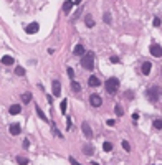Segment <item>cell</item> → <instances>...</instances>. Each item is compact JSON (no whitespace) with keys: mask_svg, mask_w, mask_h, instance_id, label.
Instances as JSON below:
<instances>
[{"mask_svg":"<svg viewBox=\"0 0 162 165\" xmlns=\"http://www.w3.org/2000/svg\"><path fill=\"white\" fill-rule=\"evenodd\" d=\"M161 96H162V88L161 86H152V88H149L146 91V98L149 99L151 103H157Z\"/></svg>","mask_w":162,"mask_h":165,"instance_id":"obj_1","label":"cell"},{"mask_svg":"<svg viewBox=\"0 0 162 165\" xmlns=\"http://www.w3.org/2000/svg\"><path fill=\"white\" fill-rule=\"evenodd\" d=\"M81 66L88 69V71H91L93 68H94V55L91 51H88L86 55H83L81 56Z\"/></svg>","mask_w":162,"mask_h":165,"instance_id":"obj_2","label":"cell"},{"mask_svg":"<svg viewBox=\"0 0 162 165\" xmlns=\"http://www.w3.org/2000/svg\"><path fill=\"white\" fill-rule=\"evenodd\" d=\"M117 89H119V79H117L116 76H111L106 81V91L109 94H116Z\"/></svg>","mask_w":162,"mask_h":165,"instance_id":"obj_3","label":"cell"},{"mask_svg":"<svg viewBox=\"0 0 162 165\" xmlns=\"http://www.w3.org/2000/svg\"><path fill=\"white\" fill-rule=\"evenodd\" d=\"M151 55L156 58H161L162 56V46L161 45H157V43H152L151 45Z\"/></svg>","mask_w":162,"mask_h":165,"instance_id":"obj_4","label":"cell"},{"mask_svg":"<svg viewBox=\"0 0 162 165\" xmlns=\"http://www.w3.org/2000/svg\"><path fill=\"white\" fill-rule=\"evenodd\" d=\"M38 30H40V23H36V21H31V23H28V25L25 26V31L27 33H30V35L36 33Z\"/></svg>","mask_w":162,"mask_h":165,"instance_id":"obj_5","label":"cell"},{"mask_svg":"<svg viewBox=\"0 0 162 165\" xmlns=\"http://www.w3.org/2000/svg\"><path fill=\"white\" fill-rule=\"evenodd\" d=\"M81 129H83V134H84L86 139H93V130H91V127H89V124L83 122L81 124Z\"/></svg>","mask_w":162,"mask_h":165,"instance_id":"obj_6","label":"cell"},{"mask_svg":"<svg viewBox=\"0 0 162 165\" xmlns=\"http://www.w3.org/2000/svg\"><path fill=\"white\" fill-rule=\"evenodd\" d=\"M51 89H53V96H55V98H58L61 94V84H60L58 79H55V81L51 82Z\"/></svg>","mask_w":162,"mask_h":165,"instance_id":"obj_7","label":"cell"},{"mask_svg":"<svg viewBox=\"0 0 162 165\" xmlns=\"http://www.w3.org/2000/svg\"><path fill=\"white\" fill-rule=\"evenodd\" d=\"M89 103H91V106H94V107H99L103 104V99L98 96V94H91V98H89Z\"/></svg>","mask_w":162,"mask_h":165,"instance_id":"obj_8","label":"cell"},{"mask_svg":"<svg viewBox=\"0 0 162 165\" xmlns=\"http://www.w3.org/2000/svg\"><path fill=\"white\" fill-rule=\"evenodd\" d=\"M73 5H75V2H73V0H66V2H65V5H63V12H65V15H70Z\"/></svg>","mask_w":162,"mask_h":165,"instance_id":"obj_9","label":"cell"},{"mask_svg":"<svg viewBox=\"0 0 162 165\" xmlns=\"http://www.w3.org/2000/svg\"><path fill=\"white\" fill-rule=\"evenodd\" d=\"M73 53H75L76 56H83V55H86V50H84L83 45H76L75 50H73Z\"/></svg>","mask_w":162,"mask_h":165,"instance_id":"obj_10","label":"cell"},{"mask_svg":"<svg viewBox=\"0 0 162 165\" xmlns=\"http://www.w3.org/2000/svg\"><path fill=\"white\" fill-rule=\"evenodd\" d=\"M8 130H10L12 135H18V134L22 132V127H20V124H12Z\"/></svg>","mask_w":162,"mask_h":165,"instance_id":"obj_11","label":"cell"},{"mask_svg":"<svg viewBox=\"0 0 162 165\" xmlns=\"http://www.w3.org/2000/svg\"><path fill=\"white\" fill-rule=\"evenodd\" d=\"M88 84H89L91 88H98V86L101 84V81H99L96 76H89V79H88Z\"/></svg>","mask_w":162,"mask_h":165,"instance_id":"obj_12","label":"cell"},{"mask_svg":"<svg viewBox=\"0 0 162 165\" xmlns=\"http://www.w3.org/2000/svg\"><path fill=\"white\" fill-rule=\"evenodd\" d=\"M0 61L3 63L5 66H10V64H13V63H15V60H13L12 56H8V55H5V56H2V60H0Z\"/></svg>","mask_w":162,"mask_h":165,"instance_id":"obj_13","label":"cell"},{"mask_svg":"<svg viewBox=\"0 0 162 165\" xmlns=\"http://www.w3.org/2000/svg\"><path fill=\"white\" fill-rule=\"evenodd\" d=\"M8 111H10L12 116H13V114H20L22 112V106H20V104H13V106H10Z\"/></svg>","mask_w":162,"mask_h":165,"instance_id":"obj_14","label":"cell"},{"mask_svg":"<svg viewBox=\"0 0 162 165\" xmlns=\"http://www.w3.org/2000/svg\"><path fill=\"white\" fill-rule=\"evenodd\" d=\"M151 68H152V63H149V61H146V63H142V73H144V74H149V73H151Z\"/></svg>","mask_w":162,"mask_h":165,"instance_id":"obj_15","label":"cell"},{"mask_svg":"<svg viewBox=\"0 0 162 165\" xmlns=\"http://www.w3.org/2000/svg\"><path fill=\"white\" fill-rule=\"evenodd\" d=\"M83 152H84V155H88V157H89V155L94 154V149H93V147H91L89 144H86L84 147H83Z\"/></svg>","mask_w":162,"mask_h":165,"instance_id":"obj_16","label":"cell"},{"mask_svg":"<svg viewBox=\"0 0 162 165\" xmlns=\"http://www.w3.org/2000/svg\"><path fill=\"white\" fill-rule=\"evenodd\" d=\"M84 23H86L88 28H93V26H94V20H93V17L91 15H86V17H84Z\"/></svg>","mask_w":162,"mask_h":165,"instance_id":"obj_17","label":"cell"},{"mask_svg":"<svg viewBox=\"0 0 162 165\" xmlns=\"http://www.w3.org/2000/svg\"><path fill=\"white\" fill-rule=\"evenodd\" d=\"M36 114H38V117H40L43 122H48V117H46L45 114H43V111L40 109V106H36Z\"/></svg>","mask_w":162,"mask_h":165,"instance_id":"obj_18","label":"cell"},{"mask_svg":"<svg viewBox=\"0 0 162 165\" xmlns=\"http://www.w3.org/2000/svg\"><path fill=\"white\" fill-rule=\"evenodd\" d=\"M71 89H73L75 93H78V91H81V84L78 81H71Z\"/></svg>","mask_w":162,"mask_h":165,"instance_id":"obj_19","label":"cell"},{"mask_svg":"<svg viewBox=\"0 0 162 165\" xmlns=\"http://www.w3.org/2000/svg\"><path fill=\"white\" fill-rule=\"evenodd\" d=\"M51 132H53V134H55L56 137H60V139H61V137H63V134H61V132H60V130H58V129H56V125H55V122L51 124Z\"/></svg>","mask_w":162,"mask_h":165,"instance_id":"obj_20","label":"cell"},{"mask_svg":"<svg viewBox=\"0 0 162 165\" xmlns=\"http://www.w3.org/2000/svg\"><path fill=\"white\" fill-rule=\"evenodd\" d=\"M66 106H68V101L66 99H63L60 103V109H61V114H66Z\"/></svg>","mask_w":162,"mask_h":165,"instance_id":"obj_21","label":"cell"},{"mask_svg":"<svg viewBox=\"0 0 162 165\" xmlns=\"http://www.w3.org/2000/svg\"><path fill=\"white\" fill-rule=\"evenodd\" d=\"M152 125H154V129L161 130V129H162V121H161V119H156V121L152 122Z\"/></svg>","mask_w":162,"mask_h":165,"instance_id":"obj_22","label":"cell"},{"mask_svg":"<svg viewBox=\"0 0 162 165\" xmlns=\"http://www.w3.org/2000/svg\"><path fill=\"white\" fill-rule=\"evenodd\" d=\"M22 101H23V103H30L31 101V94L30 93H23L22 94Z\"/></svg>","mask_w":162,"mask_h":165,"instance_id":"obj_23","label":"cell"},{"mask_svg":"<svg viewBox=\"0 0 162 165\" xmlns=\"http://www.w3.org/2000/svg\"><path fill=\"white\" fill-rule=\"evenodd\" d=\"M15 74L17 76H25V69L22 66H15Z\"/></svg>","mask_w":162,"mask_h":165,"instance_id":"obj_24","label":"cell"},{"mask_svg":"<svg viewBox=\"0 0 162 165\" xmlns=\"http://www.w3.org/2000/svg\"><path fill=\"white\" fill-rule=\"evenodd\" d=\"M103 20H104V23H111V13L106 12V13L103 15Z\"/></svg>","mask_w":162,"mask_h":165,"instance_id":"obj_25","label":"cell"},{"mask_svg":"<svg viewBox=\"0 0 162 165\" xmlns=\"http://www.w3.org/2000/svg\"><path fill=\"white\" fill-rule=\"evenodd\" d=\"M114 112H116L117 116H122V114H124V109H122L121 106H119V104H117L116 107H114Z\"/></svg>","mask_w":162,"mask_h":165,"instance_id":"obj_26","label":"cell"},{"mask_svg":"<svg viewBox=\"0 0 162 165\" xmlns=\"http://www.w3.org/2000/svg\"><path fill=\"white\" fill-rule=\"evenodd\" d=\"M103 149L106 150V152H109V150H112V144L111 142H104V144H103Z\"/></svg>","mask_w":162,"mask_h":165,"instance_id":"obj_27","label":"cell"},{"mask_svg":"<svg viewBox=\"0 0 162 165\" xmlns=\"http://www.w3.org/2000/svg\"><path fill=\"white\" fill-rule=\"evenodd\" d=\"M17 162H18V165H27L28 164V160L23 159V157H17Z\"/></svg>","mask_w":162,"mask_h":165,"instance_id":"obj_28","label":"cell"},{"mask_svg":"<svg viewBox=\"0 0 162 165\" xmlns=\"http://www.w3.org/2000/svg\"><path fill=\"white\" fill-rule=\"evenodd\" d=\"M122 149L126 150V152H129V150H131V144H129L127 140H124V142H122Z\"/></svg>","mask_w":162,"mask_h":165,"instance_id":"obj_29","label":"cell"},{"mask_svg":"<svg viewBox=\"0 0 162 165\" xmlns=\"http://www.w3.org/2000/svg\"><path fill=\"white\" fill-rule=\"evenodd\" d=\"M161 18H159V17H156V18H154V26H161Z\"/></svg>","mask_w":162,"mask_h":165,"instance_id":"obj_30","label":"cell"},{"mask_svg":"<svg viewBox=\"0 0 162 165\" xmlns=\"http://www.w3.org/2000/svg\"><path fill=\"white\" fill-rule=\"evenodd\" d=\"M68 76H70L71 79L75 78V71H73V68H68Z\"/></svg>","mask_w":162,"mask_h":165,"instance_id":"obj_31","label":"cell"},{"mask_svg":"<svg viewBox=\"0 0 162 165\" xmlns=\"http://www.w3.org/2000/svg\"><path fill=\"white\" fill-rule=\"evenodd\" d=\"M22 145H23V149H28V147H30V140H28V139H25Z\"/></svg>","mask_w":162,"mask_h":165,"instance_id":"obj_32","label":"cell"},{"mask_svg":"<svg viewBox=\"0 0 162 165\" xmlns=\"http://www.w3.org/2000/svg\"><path fill=\"white\" fill-rule=\"evenodd\" d=\"M70 164L71 165H81L80 162H76V160H75V157H70Z\"/></svg>","mask_w":162,"mask_h":165,"instance_id":"obj_33","label":"cell"},{"mask_svg":"<svg viewBox=\"0 0 162 165\" xmlns=\"http://www.w3.org/2000/svg\"><path fill=\"white\" fill-rule=\"evenodd\" d=\"M111 63H114V64L119 63V58H117V56H111Z\"/></svg>","mask_w":162,"mask_h":165,"instance_id":"obj_34","label":"cell"},{"mask_svg":"<svg viewBox=\"0 0 162 165\" xmlns=\"http://www.w3.org/2000/svg\"><path fill=\"white\" fill-rule=\"evenodd\" d=\"M132 119H134V121H137V119H139V114L134 112V114H132Z\"/></svg>","mask_w":162,"mask_h":165,"instance_id":"obj_35","label":"cell"},{"mask_svg":"<svg viewBox=\"0 0 162 165\" xmlns=\"http://www.w3.org/2000/svg\"><path fill=\"white\" fill-rule=\"evenodd\" d=\"M75 3H78V5H80V3H81V0H75Z\"/></svg>","mask_w":162,"mask_h":165,"instance_id":"obj_36","label":"cell"}]
</instances>
